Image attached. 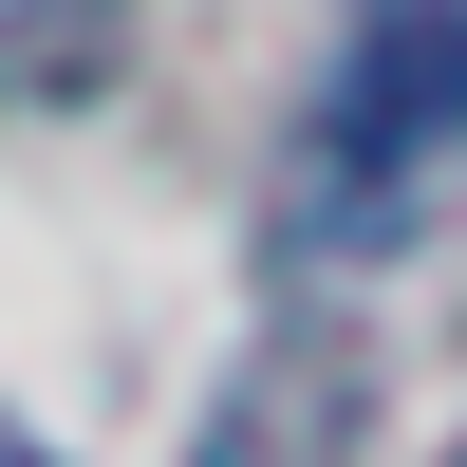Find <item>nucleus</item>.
Returning <instances> with one entry per match:
<instances>
[{"label":"nucleus","instance_id":"3","mask_svg":"<svg viewBox=\"0 0 467 467\" xmlns=\"http://www.w3.org/2000/svg\"><path fill=\"white\" fill-rule=\"evenodd\" d=\"M131 75V0H0V112H75Z\"/></svg>","mask_w":467,"mask_h":467},{"label":"nucleus","instance_id":"2","mask_svg":"<svg viewBox=\"0 0 467 467\" xmlns=\"http://www.w3.org/2000/svg\"><path fill=\"white\" fill-rule=\"evenodd\" d=\"M356 431H374L356 356H337V337H262V356L224 374V411L187 431V467H356Z\"/></svg>","mask_w":467,"mask_h":467},{"label":"nucleus","instance_id":"1","mask_svg":"<svg viewBox=\"0 0 467 467\" xmlns=\"http://www.w3.org/2000/svg\"><path fill=\"white\" fill-rule=\"evenodd\" d=\"M467 187V0H356L318 112L281 169V244L299 262H393Z\"/></svg>","mask_w":467,"mask_h":467},{"label":"nucleus","instance_id":"4","mask_svg":"<svg viewBox=\"0 0 467 467\" xmlns=\"http://www.w3.org/2000/svg\"><path fill=\"white\" fill-rule=\"evenodd\" d=\"M0 467H37V449H19V431H0Z\"/></svg>","mask_w":467,"mask_h":467}]
</instances>
